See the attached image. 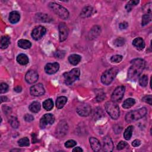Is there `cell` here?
I'll list each match as a JSON object with an SVG mask.
<instances>
[{"label":"cell","mask_w":152,"mask_h":152,"mask_svg":"<svg viewBox=\"0 0 152 152\" xmlns=\"http://www.w3.org/2000/svg\"><path fill=\"white\" fill-rule=\"evenodd\" d=\"M30 92L31 95L33 96H40L44 95L45 90L43 85L39 83L31 87Z\"/></svg>","instance_id":"cell-12"},{"label":"cell","mask_w":152,"mask_h":152,"mask_svg":"<svg viewBox=\"0 0 152 152\" xmlns=\"http://www.w3.org/2000/svg\"><path fill=\"white\" fill-rule=\"evenodd\" d=\"M151 20V16L149 15H144L142 17V22L141 25L143 26H144L148 24Z\"/></svg>","instance_id":"cell-35"},{"label":"cell","mask_w":152,"mask_h":152,"mask_svg":"<svg viewBox=\"0 0 152 152\" xmlns=\"http://www.w3.org/2000/svg\"><path fill=\"white\" fill-rule=\"evenodd\" d=\"M60 42L65 41L68 35V29L64 23H61L58 26Z\"/></svg>","instance_id":"cell-13"},{"label":"cell","mask_w":152,"mask_h":152,"mask_svg":"<svg viewBox=\"0 0 152 152\" xmlns=\"http://www.w3.org/2000/svg\"><path fill=\"white\" fill-rule=\"evenodd\" d=\"M133 130H134V127L132 125L128 126L126 128V129L124 132V137L126 140H129L131 138Z\"/></svg>","instance_id":"cell-30"},{"label":"cell","mask_w":152,"mask_h":152,"mask_svg":"<svg viewBox=\"0 0 152 152\" xmlns=\"http://www.w3.org/2000/svg\"><path fill=\"white\" fill-rule=\"evenodd\" d=\"M93 12V9L91 6H86L84 7L81 13H80V17L82 18H87L89 17L92 16Z\"/></svg>","instance_id":"cell-19"},{"label":"cell","mask_w":152,"mask_h":152,"mask_svg":"<svg viewBox=\"0 0 152 152\" xmlns=\"http://www.w3.org/2000/svg\"><path fill=\"white\" fill-rule=\"evenodd\" d=\"M132 45L138 50L141 51L145 48V42L141 38H137L132 41Z\"/></svg>","instance_id":"cell-20"},{"label":"cell","mask_w":152,"mask_h":152,"mask_svg":"<svg viewBox=\"0 0 152 152\" xmlns=\"http://www.w3.org/2000/svg\"><path fill=\"white\" fill-rule=\"evenodd\" d=\"M20 19V15L17 11H13L10 13L9 21L12 24H16L19 22Z\"/></svg>","instance_id":"cell-22"},{"label":"cell","mask_w":152,"mask_h":152,"mask_svg":"<svg viewBox=\"0 0 152 152\" xmlns=\"http://www.w3.org/2000/svg\"><path fill=\"white\" fill-rule=\"evenodd\" d=\"M148 83V77L146 75H143L139 79V84L142 87H145Z\"/></svg>","instance_id":"cell-37"},{"label":"cell","mask_w":152,"mask_h":152,"mask_svg":"<svg viewBox=\"0 0 152 152\" xmlns=\"http://www.w3.org/2000/svg\"><path fill=\"white\" fill-rule=\"evenodd\" d=\"M29 110L33 113H38L41 109V105L38 102H33L29 105Z\"/></svg>","instance_id":"cell-29"},{"label":"cell","mask_w":152,"mask_h":152,"mask_svg":"<svg viewBox=\"0 0 152 152\" xmlns=\"http://www.w3.org/2000/svg\"><path fill=\"white\" fill-rule=\"evenodd\" d=\"M49 8L60 18L64 20L67 19L69 17L68 11L65 8L60 4L55 3H50L49 4Z\"/></svg>","instance_id":"cell-5"},{"label":"cell","mask_w":152,"mask_h":152,"mask_svg":"<svg viewBox=\"0 0 152 152\" xmlns=\"http://www.w3.org/2000/svg\"><path fill=\"white\" fill-rule=\"evenodd\" d=\"M105 110L113 119H117L119 116V108L118 105L113 101H109L105 103Z\"/></svg>","instance_id":"cell-4"},{"label":"cell","mask_w":152,"mask_h":152,"mask_svg":"<svg viewBox=\"0 0 152 152\" xmlns=\"http://www.w3.org/2000/svg\"><path fill=\"white\" fill-rule=\"evenodd\" d=\"M18 144L20 147H25V146H29L30 144L29 140L28 137H24L21 139H20L18 141Z\"/></svg>","instance_id":"cell-36"},{"label":"cell","mask_w":152,"mask_h":152,"mask_svg":"<svg viewBox=\"0 0 152 152\" xmlns=\"http://www.w3.org/2000/svg\"><path fill=\"white\" fill-rule=\"evenodd\" d=\"M143 12L145 13V15H151V3H147L143 7Z\"/></svg>","instance_id":"cell-38"},{"label":"cell","mask_w":152,"mask_h":152,"mask_svg":"<svg viewBox=\"0 0 152 152\" xmlns=\"http://www.w3.org/2000/svg\"><path fill=\"white\" fill-rule=\"evenodd\" d=\"M92 116L94 119L97 120L102 118L104 116V113L100 108H96L92 112Z\"/></svg>","instance_id":"cell-26"},{"label":"cell","mask_w":152,"mask_h":152,"mask_svg":"<svg viewBox=\"0 0 152 152\" xmlns=\"http://www.w3.org/2000/svg\"><path fill=\"white\" fill-rule=\"evenodd\" d=\"M39 79V75L38 73L33 70L29 71L26 76H25V80L27 83L29 84H33L36 83Z\"/></svg>","instance_id":"cell-14"},{"label":"cell","mask_w":152,"mask_h":152,"mask_svg":"<svg viewBox=\"0 0 152 152\" xmlns=\"http://www.w3.org/2000/svg\"><path fill=\"white\" fill-rule=\"evenodd\" d=\"M14 90H15V91L17 93H20V92H22V87H21L20 86H16V87L14 89Z\"/></svg>","instance_id":"cell-51"},{"label":"cell","mask_w":152,"mask_h":152,"mask_svg":"<svg viewBox=\"0 0 152 152\" xmlns=\"http://www.w3.org/2000/svg\"><path fill=\"white\" fill-rule=\"evenodd\" d=\"M46 29L42 26H38L35 27L32 32V37L35 41L41 39L46 33Z\"/></svg>","instance_id":"cell-9"},{"label":"cell","mask_w":152,"mask_h":152,"mask_svg":"<svg viewBox=\"0 0 152 152\" xmlns=\"http://www.w3.org/2000/svg\"><path fill=\"white\" fill-rule=\"evenodd\" d=\"M10 44V38L8 36H3L1 38V42H0V47L1 49H6L8 48Z\"/></svg>","instance_id":"cell-25"},{"label":"cell","mask_w":152,"mask_h":152,"mask_svg":"<svg viewBox=\"0 0 152 152\" xmlns=\"http://www.w3.org/2000/svg\"><path fill=\"white\" fill-rule=\"evenodd\" d=\"M142 100L148 104H149L150 105H152V96L151 95H147L145 96H144L143 99Z\"/></svg>","instance_id":"cell-43"},{"label":"cell","mask_w":152,"mask_h":152,"mask_svg":"<svg viewBox=\"0 0 152 152\" xmlns=\"http://www.w3.org/2000/svg\"><path fill=\"white\" fill-rule=\"evenodd\" d=\"M101 33V29L99 26H93L90 31L88 34V38L89 40H93L97 38Z\"/></svg>","instance_id":"cell-17"},{"label":"cell","mask_w":152,"mask_h":152,"mask_svg":"<svg viewBox=\"0 0 152 152\" xmlns=\"http://www.w3.org/2000/svg\"><path fill=\"white\" fill-rule=\"evenodd\" d=\"M135 103V100L132 99V98H128L127 99H126L123 104H122V107L124 109H129L131 107H132V106H134Z\"/></svg>","instance_id":"cell-31"},{"label":"cell","mask_w":152,"mask_h":152,"mask_svg":"<svg viewBox=\"0 0 152 152\" xmlns=\"http://www.w3.org/2000/svg\"><path fill=\"white\" fill-rule=\"evenodd\" d=\"M125 91V87L124 86L117 87L111 96V99L113 102H119L124 97Z\"/></svg>","instance_id":"cell-8"},{"label":"cell","mask_w":152,"mask_h":152,"mask_svg":"<svg viewBox=\"0 0 152 152\" xmlns=\"http://www.w3.org/2000/svg\"><path fill=\"white\" fill-rule=\"evenodd\" d=\"M18 46L20 48H22L24 49H29L31 48L32 44L28 40L20 39L18 41Z\"/></svg>","instance_id":"cell-27"},{"label":"cell","mask_w":152,"mask_h":152,"mask_svg":"<svg viewBox=\"0 0 152 152\" xmlns=\"http://www.w3.org/2000/svg\"><path fill=\"white\" fill-rule=\"evenodd\" d=\"M24 119L26 122H32L34 120V117L30 114H26L24 116Z\"/></svg>","instance_id":"cell-47"},{"label":"cell","mask_w":152,"mask_h":152,"mask_svg":"<svg viewBox=\"0 0 152 152\" xmlns=\"http://www.w3.org/2000/svg\"><path fill=\"white\" fill-rule=\"evenodd\" d=\"M67 102V98L65 96H60L56 100V106L58 109L63 108Z\"/></svg>","instance_id":"cell-28"},{"label":"cell","mask_w":152,"mask_h":152,"mask_svg":"<svg viewBox=\"0 0 152 152\" xmlns=\"http://www.w3.org/2000/svg\"><path fill=\"white\" fill-rule=\"evenodd\" d=\"M77 144V142L73 140H70L67 141L65 142V146L67 148H71L74 147L75 145H76Z\"/></svg>","instance_id":"cell-42"},{"label":"cell","mask_w":152,"mask_h":152,"mask_svg":"<svg viewBox=\"0 0 152 152\" xmlns=\"http://www.w3.org/2000/svg\"><path fill=\"white\" fill-rule=\"evenodd\" d=\"M122 56L120 55H113L111 58V61L115 63H120L122 60Z\"/></svg>","instance_id":"cell-40"},{"label":"cell","mask_w":152,"mask_h":152,"mask_svg":"<svg viewBox=\"0 0 152 152\" xmlns=\"http://www.w3.org/2000/svg\"><path fill=\"white\" fill-rule=\"evenodd\" d=\"M60 68V65L57 63H48L45 67V71L48 74H54L56 73Z\"/></svg>","instance_id":"cell-16"},{"label":"cell","mask_w":152,"mask_h":152,"mask_svg":"<svg viewBox=\"0 0 152 152\" xmlns=\"http://www.w3.org/2000/svg\"><path fill=\"white\" fill-rule=\"evenodd\" d=\"M81 59V56L77 54H72L68 57V61L70 63L73 65H77L80 62Z\"/></svg>","instance_id":"cell-23"},{"label":"cell","mask_w":152,"mask_h":152,"mask_svg":"<svg viewBox=\"0 0 152 152\" xmlns=\"http://www.w3.org/2000/svg\"><path fill=\"white\" fill-rule=\"evenodd\" d=\"M91 106L86 103L80 104L77 108V113L81 116H87L92 113Z\"/></svg>","instance_id":"cell-10"},{"label":"cell","mask_w":152,"mask_h":152,"mask_svg":"<svg viewBox=\"0 0 152 152\" xmlns=\"http://www.w3.org/2000/svg\"><path fill=\"white\" fill-rule=\"evenodd\" d=\"M113 143L109 136H105L103 138V150L106 152H110L113 150Z\"/></svg>","instance_id":"cell-15"},{"label":"cell","mask_w":152,"mask_h":152,"mask_svg":"<svg viewBox=\"0 0 152 152\" xmlns=\"http://www.w3.org/2000/svg\"><path fill=\"white\" fill-rule=\"evenodd\" d=\"M17 61L22 65H25L29 63V58L25 54H20L17 57Z\"/></svg>","instance_id":"cell-24"},{"label":"cell","mask_w":152,"mask_h":152,"mask_svg":"<svg viewBox=\"0 0 152 152\" xmlns=\"http://www.w3.org/2000/svg\"><path fill=\"white\" fill-rule=\"evenodd\" d=\"M9 90V85L5 83H2L0 85V93L1 94L6 93Z\"/></svg>","instance_id":"cell-41"},{"label":"cell","mask_w":152,"mask_h":152,"mask_svg":"<svg viewBox=\"0 0 152 152\" xmlns=\"http://www.w3.org/2000/svg\"><path fill=\"white\" fill-rule=\"evenodd\" d=\"M128 145V143L125 141H120L118 145H117V147H116V148L118 150H122L123 148H124L125 147H126Z\"/></svg>","instance_id":"cell-46"},{"label":"cell","mask_w":152,"mask_h":152,"mask_svg":"<svg viewBox=\"0 0 152 152\" xmlns=\"http://www.w3.org/2000/svg\"><path fill=\"white\" fill-rule=\"evenodd\" d=\"M119 71L118 68L114 67L105 71L101 76V81L105 85L110 84Z\"/></svg>","instance_id":"cell-6"},{"label":"cell","mask_w":152,"mask_h":152,"mask_svg":"<svg viewBox=\"0 0 152 152\" xmlns=\"http://www.w3.org/2000/svg\"><path fill=\"white\" fill-rule=\"evenodd\" d=\"M83 151V149L81 148L80 147H77L73 150V151L74 152H82Z\"/></svg>","instance_id":"cell-52"},{"label":"cell","mask_w":152,"mask_h":152,"mask_svg":"<svg viewBox=\"0 0 152 152\" xmlns=\"http://www.w3.org/2000/svg\"><path fill=\"white\" fill-rule=\"evenodd\" d=\"M147 111L145 108H141L134 111H132L127 113L125 121L127 122L131 123L143 118L147 114Z\"/></svg>","instance_id":"cell-2"},{"label":"cell","mask_w":152,"mask_h":152,"mask_svg":"<svg viewBox=\"0 0 152 152\" xmlns=\"http://www.w3.org/2000/svg\"><path fill=\"white\" fill-rule=\"evenodd\" d=\"M36 20L40 22L49 23L52 20V19L47 14L39 13L36 15Z\"/></svg>","instance_id":"cell-21"},{"label":"cell","mask_w":152,"mask_h":152,"mask_svg":"<svg viewBox=\"0 0 152 152\" xmlns=\"http://www.w3.org/2000/svg\"><path fill=\"white\" fill-rule=\"evenodd\" d=\"M68 130V126L67 123L64 121H62L60 122H59L58 125H57L55 134L57 137H61L64 136L67 133Z\"/></svg>","instance_id":"cell-11"},{"label":"cell","mask_w":152,"mask_h":152,"mask_svg":"<svg viewBox=\"0 0 152 152\" xmlns=\"http://www.w3.org/2000/svg\"><path fill=\"white\" fill-rule=\"evenodd\" d=\"M105 97H106L105 94L104 93H103V92H101V93H100L97 95L96 97V100L97 102H102V101H103L105 99Z\"/></svg>","instance_id":"cell-45"},{"label":"cell","mask_w":152,"mask_h":152,"mask_svg":"<svg viewBox=\"0 0 152 152\" xmlns=\"http://www.w3.org/2000/svg\"><path fill=\"white\" fill-rule=\"evenodd\" d=\"M43 107L47 111H51L54 107V102L51 99L45 100L43 102Z\"/></svg>","instance_id":"cell-32"},{"label":"cell","mask_w":152,"mask_h":152,"mask_svg":"<svg viewBox=\"0 0 152 152\" xmlns=\"http://www.w3.org/2000/svg\"><path fill=\"white\" fill-rule=\"evenodd\" d=\"M10 124L11 125V126L15 129L18 128V127H19V122L17 119V118L15 116H12L10 119Z\"/></svg>","instance_id":"cell-34"},{"label":"cell","mask_w":152,"mask_h":152,"mask_svg":"<svg viewBox=\"0 0 152 152\" xmlns=\"http://www.w3.org/2000/svg\"><path fill=\"white\" fill-rule=\"evenodd\" d=\"M139 3L138 0H132V1H129L126 5L125 6V9L127 10V11L128 12H131V10H132V7L134 6H135L136 5H137Z\"/></svg>","instance_id":"cell-33"},{"label":"cell","mask_w":152,"mask_h":152,"mask_svg":"<svg viewBox=\"0 0 152 152\" xmlns=\"http://www.w3.org/2000/svg\"><path fill=\"white\" fill-rule=\"evenodd\" d=\"M80 76V69L77 68H73L69 72H66L64 73L63 77L64 79V82L67 85H71L79 79Z\"/></svg>","instance_id":"cell-3"},{"label":"cell","mask_w":152,"mask_h":152,"mask_svg":"<svg viewBox=\"0 0 152 152\" xmlns=\"http://www.w3.org/2000/svg\"><path fill=\"white\" fill-rule=\"evenodd\" d=\"M55 121V117L51 113L45 114L40 120V127L42 129L45 128L47 126L54 124Z\"/></svg>","instance_id":"cell-7"},{"label":"cell","mask_w":152,"mask_h":152,"mask_svg":"<svg viewBox=\"0 0 152 152\" xmlns=\"http://www.w3.org/2000/svg\"><path fill=\"white\" fill-rule=\"evenodd\" d=\"M131 67L128 69V77L130 80H136L145 68L144 60L141 58L134 59L131 61Z\"/></svg>","instance_id":"cell-1"},{"label":"cell","mask_w":152,"mask_h":152,"mask_svg":"<svg viewBox=\"0 0 152 152\" xmlns=\"http://www.w3.org/2000/svg\"><path fill=\"white\" fill-rule=\"evenodd\" d=\"M119 27L120 28V29L121 30H124V29H126L128 27V24L127 22H124L122 23H121L119 25Z\"/></svg>","instance_id":"cell-48"},{"label":"cell","mask_w":152,"mask_h":152,"mask_svg":"<svg viewBox=\"0 0 152 152\" xmlns=\"http://www.w3.org/2000/svg\"><path fill=\"white\" fill-rule=\"evenodd\" d=\"M3 112L6 115H8V114L10 113L11 112H12V109L10 107H8V106H3Z\"/></svg>","instance_id":"cell-49"},{"label":"cell","mask_w":152,"mask_h":152,"mask_svg":"<svg viewBox=\"0 0 152 152\" xmlns=\"http://www.w3.org/2000/svg\"><path fill=\"white\" fill-rule=\"evenodd\" d=\"M125 40L123 38H118L114 42V44L115 45L116 47H118L123 46L125 44Z\"/></svg>","instance_id":"cell-39"},{"label":"cell","mask_w":152,"mask_h":152,"mask_svg":"<svg viewBox=\"0 0 152 152\" xmlns=\"http://www.w3.org/2000/svg\"><path fill=\"white\" fill-rule=\"evenodd\" d=\"M140 144H141L140 140H135L132 142V146H134V147H138V146H139V145H140Z\"/></svg>","instance_id":"cell-50"},{"label":"cell","mask_w":152,"mask_h":152,"mask_svg":"<svg viewBox=\"0 0 152 152\" xmlns=\"http://www.w3.org/2000/svg\"><path fill=\"white\" fill-rule=\"evenodd\" d=\"M7 100H9V99L6 96H1V103H3V102H7V101H8Z\"/></svg>","instance_id":"cell-53"},{"label":"cell","mask_w":152,"mask_h":152,"mask_svg":"<svg viewBox=\"0 0 152 152\" xmlns=\"http://www.w3.org/2000/svg\"><path fill=\"white\" fill-rule=\"evenodd\" d=\"M54 56L55 58H63L65 56V52L61 50H58L54 53Z\"/></svg>","instance_id":"cell-44"},{"label":"cell","mask_w":152,"mask_h":152,"mask_svg":"<svg viewBox=\"0 0 152 152\" xmlns=\"http://www.w3.org/2000/svg\"><path fill=\"white\" fill-rule=\"evenodd\" d=\"M90 146L94 151H99L101 148V145L99 141L95 137H91L89 139Z\"/></svg>","instance_id":"cell-18"}]
</instances>
